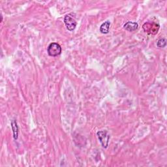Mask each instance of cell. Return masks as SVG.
I'll return each instance as SVG.
<instances>
[{
  "mask_svg": "<svg viewBox=\"0 0 167 167\" xmlns=\"http://www.w3.org/2000/svg\"><path fill=\"white\" fill-rule=\"evenodd\" d=\"M47 52L50 56L56 57L62 53V47L57 42L50 43L47 48Z\"/></svg>",
  "mask_w": 167,
  "mask_h": 167,
  "instance_id": "6da1fadb",
  "label": "cell"
},
{
  "mask_svg": "<svg viewBox=\"0 0 167 167\" xmlns=\"http://www.w3.org/2000/svg\"><path fill=\"white\" fill-rule=\"evenodd\" d=\"M110 21H106L104 23H102L101 26H100V32L102 33L106 34L109 32V29H110Z\"/></svg>",
  "mask_w": 167,
  "mask_h": 167,
  "instance_id": "5b68a950",
  "label": "cell"
},
{
  "mask_svg": "<svg viewBox=\"0 0 167 167\" xmlns=\"http://www.w3.org/2000/svg\"><path fill=\"white\" fill-rule=\"evenodd\" d=\"M64 23H65L66 28L68 31H73L76 26V21L75 18L71 16L70 15H67L64 18Z\"/></svg>",
  "mask_w": 167,
  "mask_h": 167,
  "instance_id": "3957f363",
  "label": "cell"
},
{
  "mask_svg": "<svg viewBox=\"0 0 167 167\" xmlns=\"http://www.w3.org/2000/svg\"><path fill=\"white\" fill-rule=\"evenodd\" d=\"M11 127H12V131H13L14 139H15V140H17V139H18V125H17L16 120H12L11 122Z\"/></svg>",
  "mask_w": 167,
  "mask_h": 167,
  "instance_id": "8992f818",
  "label": "cell"
},
{
  "mask_svg": "<svg viewBox=\"0 0 167 167\" xmlns=\"http://www.w3.org/2000/svg\"><path fill=\"white\" fill-rule=\"evenodd\" d=\"M157 45L159 48H164L166 45V39L165 38H160V39L157 41Z\"/></svg>",
  "mask_w": 167,
  "mask_h": 167,
  "instance_id": "52a82bcc",
  "label": "cell"
},
{
  "mask_svg": "<svg viewBox=\"0 0 167 167\" xmlns=\"http://www.w3.org/2000/svg\"><path fill=\"white\" fill-rule=\"evenodd\" d=\"M97 135L102 148L105 149L108 148L110 137L108 131L106 130L100 131L99 132H97Z\"/></svg>",
  "mask_w": 167,
  "mask_h": 167,
  "instance_id": "7a4b0ae2",
  "label": "cell"
},
{
  "mask_svg": "<svg viewBox=\"0 0 167 167\" xmlns=\"http://www.w3.org/2000/svg\"><path fill=\"white\" fill-rule=\"evenodd\" d=\"M123 27L127 31L134 32L138 29L139 24L138 23L134 22H127L126 24H124Z\"/></svg>",
  "mask_w": 167,
  "mask_h": 167,
  "instance_id": "277c9868",
  "label": "cell"
}]
</instances>
